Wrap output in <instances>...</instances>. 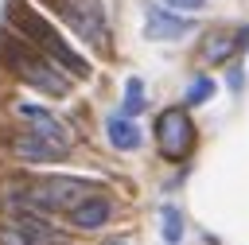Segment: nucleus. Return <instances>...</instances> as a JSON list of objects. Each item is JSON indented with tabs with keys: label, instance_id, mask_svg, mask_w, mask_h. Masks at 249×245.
Segmentation results:
<instances>
[{
	"label": "nucleus",
	"instance_id": "nucleus-4",
	"mask_svg": "<svg viewBox=\"0 0 249 245\" xmlns=\"http://www.w3.org/2000/svg\"><path fill=\"white\" fill-rule=\"evenodd\" d=\"M51 8H58V16L70 23L74 35H82L89 47H109V27H105V8L101 0H54Z\"/></svg>",
	"mask_w": 249,
	"mask_h": 245
},
{
	"label": "nucleus",
	"instance_id": "nucleus-15",
	"mask_svg": "<svg viewBox=\"0 0 249 245\" xmlns=\"http://www.w3.org/2000/svg\"><path fill=\"white\" fill-rule=\"evenodd\" d=\"M167 8H175V12H198L202 8V0H163Z\"/></svg>",
	"mask_w": 249,
	"mask_h": 245
},
{
	"label": "nucleus",
	"instance_id": "nucleus-8",
	"mask_svg": "<svg viewBox=\"0 0 249 245\" xmlns=\"http://www.w3.org/2000/svg\"><path fill=\"white\" fill-rule=\"evenodd\" d=\"M8 148H12L23 163H54V159H62V156H66L58 144L43 140V136H39V132H31V128H23V132L8 136Z\"/></svg>",
	"mask_w": 249,
	"mask_h": 245
},
{
	"label": "nucleus",
	"instance_id": "nucleus-13",
	"mask_svg": "<svg viewBox=\"0 0 249 245\" xmlns=\"http://www.w3.org/2000/svg\"><path fill=\"white\" fill-rule=\"evenodd\" d=\"M140 109H144V82H140V78H128V82H124V113L136 117Z\"/></svg>",
	"mask_w": 249,
	"mask_h": 245
},
{
	"label": "nucleus",
	"instance_id": "nucleus-10",
	"mask_svg": "<svg viewBox=\"0 0 249 245\" xmlns=\"http://www.w3.org/2000/svg\"><path fill=\"white\" fill-rule=\"evenodd\" d=\"M109 214H113V202L101 198V194H89V198H82V202L70 210V226H74V229H101V226L109 222Z\"/></svg>",
	"mask_w": 249,
	"mask_h": 245
},
{
	"label": "nucleus",
	"instance_id": "nucleus-5",
	"mask_svg": "<svg viewBox=\"0 0 249 245\" xmlns=\"http://www.w3.org/2000/svg\"><path fill=\"white\" fill-rule=\"evenodd\" d=\"M156 144H160V156L179 163L191 156L195 148V124L187 117V109H163L156 117Z\"/></svg>",
	"mask_w": 249,
	"mask_h": 245
},
{
	"label": "nucleus",
	"instance_id": "nucleus-2",
	"mask_svg": "<svg viewBox=\"0 0 249 245\" xmlns=\"http://www.w3.org/2000/svg\"><path fill=\"white\" fill-rule=\"evenodd\" d=\"M4 19H8V27H16L27 43H35L43 54H51L70 78H89L93 70H89V62L62 39V31L39 12V8H31L27 0H8V8H4Z\"/></svg>",
	"mask_w": 249,
	"mask_h": 245
},
{
	"label": "nucleus",
	"instance_id": "nucleus-9",
	"mask_svg": "<svg viewBox=\"0 0 249 245\" xmlns=\"http://www.w3.org/2000/svg\"><path fill=\"white\" fill-rule=\"evenodd\" d=\"M245 39H249V27H241V31L218 27V31H210V35L202 39V58H206V62H226V58H233V54L245 47Z\"/></svg>",
	"mask_w": 249,
	"mask_h": 245
},
{
	"label": "nucleus",
	"instance_id": "nucleus-16",
	"mask_svg": "<svg viewBox=\"0 0 249 245\" xmlns=\"http://www.w3.org/2000/svg\"><path fill=\"white\" fill-rule=\"evenodd\" d=\"M109 245H124V241H109Z\"/></svg>",
	"mask_w": 249,
	"mask_h": 245
},
{
	"label": "nucleus",
	"instance_id": "nucleus-6",
	"mask_svg": "<svg viewBox=\"0 0 249 245\" xmlns=\"http://www.w3.org/2000/svg\"><path fill=\"white\" fill-rule=\"evenodd\" d=\"M191 31V19L183 16V12H175V8H160V4H148L144 8V35L152 39V43H171V39H183Z\"/></svg>",
	"mask_w": 249,
	"mask_h": 245
},
{
	"label": "nucleus",
	"instance_id": "nucleus-7",
	"mask_svg": "<svg viewBox=\"0 0 249 245\" xmlns=\"http://www.w3.org/2000/svg\"><path fill=\"white\" fill-rule=\"evenodd\" d=\"M16 113L27 121V128H31V132H39L43 140H51V144H58L62 152H70V128H66L54 113H47L43 105H31V101H19V105H16Z\"/></svg>",
	"mask_w": 249,
	"mask_h": 245
},
{
	"label": "nucleus",
	"instance_id": "nucleus-3",
	"mask_svg": "<svg viewBox=\"0 0 249 245\" xmlns=\"http://www.w3.org/2000/svg\"><path fill=\"white\" fill-rule=\"evenodd\" d=\"M89 194H93V183L89 179H78V175H47V179L31 183L16 198V210L19 214H27V210H35V214H58V210H66L70 214Z\"/></svg>",
	"mask_w": 249,
	"mask_h": 245
},
{
	"label": "nucleus",
	"instance_id": "nucleus-11",
	"mask_svg": "<svg viewBox=\"0 0 249 245\" xmlns=\"http://www.w3.org/2000/svg\"><path fill=\"white\" fill-rule=\"evenodd\" d=\"M105 132H109V144L117 148V152H132V148H140V128H136V121L124 113V117H109L105 121Z\"/></svg>",
	"mask_w": 249,
	"mask_h": 245
},
{
	"label": "nucleus",
	"instance_id": "nucleus-14",
	"mask_svg": "<svg viewBox=\"0 0 249 245\" xmlns=\"http://www.w3.org/2000/svg\"><path fill=\"white\" fill-rule=\"evenodd\" d=\"M210 97H214V82H210L206 74L187 86V105H202V101H210Z\"/></svg>",
	"mask_w": 249,
	"mask_h": 245
},
{
	"label": "nucleus",
	"instance_id": "nucleus-12",
	"mask_svg": "<svg viewBox=\"0 0 249 245\" xmlns=\"http://www.w3.org/2000/svg\"><path fill=\"white\" fill-rule=\"evenodd\" d=\"M160 233H163L167 245H179V241H183V218H179L175 206H163V210H160Z\"/></svg>",
	"mask_w": 249,
	"mask_h": 245
},
{
	"label": "nucleus",
	"instance_id": "nucleus-1",
	"mask_svg": "<svg viewBox=\"0 0 249 245\" xmlns=\"http://www.w3.org/2000/svg\"><path fill=\"white\" fill-rule=\"evenodd\" d=\"M0 66L8 74H16L23 86H31V89H39L47 97H66L70 93L66 70L51 54H43L35 43H27L16 27L12 31H0Z\"/></svg>",
	"mask_w": 249,
	"mask_h": 245
}]
</instances>
